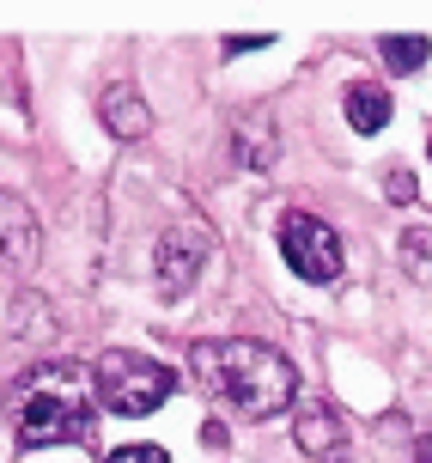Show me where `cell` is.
I'll list each match as a JSON object with an SVG mask.
<instances>
[{
    "instance_id": "4fadbf2b",
    "label": "cell",
    "mask_w": 432,
    "mask_h": 463,
    "mask_svg": "<svg viewBox=\"0 0 432 463\" xmlns=\"http://www.w3.org/2000/svg\"><path fill=\"white\" fill-rule=\"evenodd\" d=\"M104 463H171V458H164V445H116Z\"/></svg>"
},
{
    "instance_id": "8992f818",
    "label": "cell",
    "mask_w": 432,
    "mask_h": 463,
    "mask_svg": "<svg viewBox=\"0 0 432 463\" xmlns=\"http://www.w3.org/2000/svg\"><path fill=\"white\" fill-rule=\"evenodd\" d=\"M37 256H43V226H37L31 202H19L13 189H0V269L31 275Z\"/></svg>"
},
{
    "instance_id": "277c9868",
    "label": "cell",
    "mask_w": 432,
    "mask_h": 463,
    "mask_svg": "<svg viewBox=\"0 0 432 463\" xmlns=\"http://www.w3.org/2000/svg\"><path fill=\"white\" fill-rule=\"evenodd\" d=\"M280 256H286V269H293L298 280H311V287L342 280V232L311 208L280 213Z\"/></svg>"
},
{
    "instance_id": "8fae6325",
    "label": "cell",
    "mask_w": 432,
    "mask_h": 463,
    "mask_svg": "<svg viewBox=\"0 0 432 463\" xmlns=\"http://www.w3.org/2000/svg\"><path fill=\"white\" fill-rule=\"evenodd\" d=\"M378 55L390 61V73H414V68H427L432 43L420 31H390V37H378Z\"/></svg>"
},
{
    "instance_id": "52a82bcc",
    "label": "cell",
    "mask_w": 432,
    "mask_h": 463,
    "mask_svg": "<svg viewBox=\"0 0 432 463\" xmlns=\"http://www.w3.org/2000/svg\"><path fill=\"white\" fill-rule=\"evenodd\" d=\"M293 439L305 458H329V463H342L347 451V427L342 415L323 402V396H305V402H293Z\"/></svg>"
},
{
    "instance_id": "2e32d148",
    "label": "cell",
    "mask_w": 432,
    "mask_h": 463,
    "mask_svg": "<svg viewBox=\"0 0 432 463\" xmlns=\"http://www.w3.org/2000/svg\"><path fill=\"white\" fill-rule=\"evenodd\" d=\"M414 463H432V433H420V439H414Z\"/></svg>"
},
{
    "instance_id": "5bb4252c",
    "label": "cell",
    "mask_w": 432,
    "mask_h": 463,
    "mask_svg": "<svg viewBox=\"0 0 432 463\" xmlns=\"http://www.w3.org/2000/svg\"><path fill=\"white\" fill-rule=\"evenodd\" d=\"M274 37L268 31H238V37H226V55H250V49H268Z\"/></svg>"
},
{
    "instance_id": "6da1fadb",
    "label": "cell",
    "mask_w": 432,
    "mask_h": 463,
    "mask_svg": "<svg viewBox=\"0 0 432 463\" xmlns=\"http://www.w3.org/2000/svg\"><path fill=\"white\" fill-rule=\"evenodd\" d=\"M189 372L207 396L231 402L238 415H280L298 402V372L293 360L268 342L250 335H220V342H195L189 347Z\"/></svg>"
},
{
    "instance_id": "9c48e42d",
    "label": "cell",
    "mask_w": 432,
    "mask_h": 463,
    "mask_svg": "<svg viewBox=\"0 0 432 463\" xmlns=\"http://www.w3.org/2000/svg\"><path fill=\"white\" fill-rule=\"evenodd\" d=\"M231 153H238V165H244V171H274V159H280V135H274V116H268V110L238 116Z\"/></svg>"
},
{
    "instance_id": "ba28073f",
    "label": "cell",
    "mask_w": 432,
    "mask_h": 463,
    "mask_svg": "<svg viewBox=\"0 0 432 463\" xmlns=\"http://www.w3.org/2000/svg\"><path fill=\"white\" fill-rule=\"evenodd\" d=\"M98 122H104L116 140H146L153 135V110H146V98H140L128 80H110V86L98 92Z\"/></svg>"
},
{
    "instance_id": "9a60e30c",
    "label": "cell",
    "mask_w": 432,
    "mask_h": 463,
    "mask_svg": "<svg viewBox=\"0 0 432 463\" xmlns=\"http://www.w3.org/2000/svg\"><path fill=\"white\" fill-rule=\"evenodd\" d=\"M202 445H207V451H220V445H226V427H220V420H207V427H202Z\"/></svg>"
},
{
    "instance_id": "7c38bea8",
    "label": "cell",
    "mask_w": 432,
    "mask_h": 463,
    "mask_svg": "<svg viewBox=\"0 0 432 463\" xmlns=\"http://www.w3.org/2000/svg\"><path fill=\"white\" fill-rule=\"evenodd\" d=\"M384 195L390 202H414V165H384Z\"/></svg>"
},
{
    "instance_id": "3957f363",
    "label": "cell",
    "mask_w": 432,
    "mask_h": 463,
    "mask_svg": "<svg viewBox=\"0 0 432 463\" xmlns=\"http://www.w3.org/2000/svg\"><path fill=\"white\" fill-rule=\"evenodd\" d=\"M91 391H98V402L110 409V415H153L159 402H171L177 396V378L159 366V360H146V354H135V347H110L98 366H91Z\"/></svg>"
},
{
    "instance_id": "7a4b0ae2",
    "label": "cell",
    "mask_w": 432,
    "mask_h": 463,
    "mask_svg": "<svg viewBox=\"0 0 432 463\" xmlns=\"http://www.w3.org/2000/svg\"><path fill=\"white\" fill-rule=\"evenodd\" d=\"M91 378L80 366H37L6 391V415H13V439L19 451H43V445H86L91 439Z\"/></svg>"
},
{
    "instance_id": "5b68a950",
    "label": "cell",
    "mask_w": 432,
    "mask_h": 463,
    "mask_svg": "<svg viewBox=\"0 0 432 463\" xmlns=\"http://www.w3.org/2000/svg\"><path fill=\"white\" fill-rule=\"evenodd\" d=\"M207 262V232L202 226H171L153 244V275H159V293L164 299H183L189 287H195V275H202Z\"/></svg>"
},
{
    "instance_id": "30bf717a",
    "label": "cell",
    "mask_w": 432,
    "mask_h": 463,
    "mask_svg": "<svg viewBox=\"0 0 432 463\" xmlns=\"http://www.w3.org/2000/svg\"><path fill=\"white\" fill-rule=\"evenodd\" d=\"M342 110H347V122H353V135H378L390 122V92L371 86V80H353L347 98H342Z\"/></svg>"
}]
</instances>
